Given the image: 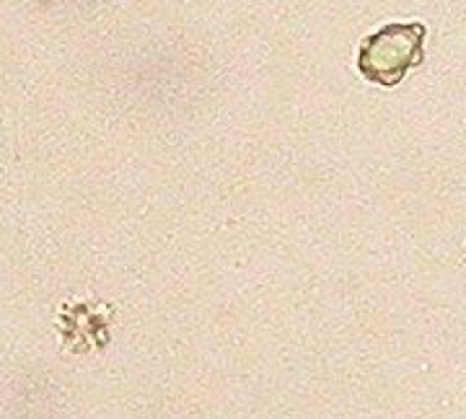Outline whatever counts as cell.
I'll use <instances>...</instances> for the list:
<instances>
[{"mask_svg":"<svg viewBox=\"0 0 466 419\" xmlns=\"http://www.w3.org/2000/svg\"><path fill=\"white\" fill-rule=\"evenodd\" d=\"M425 24H386L363 39L358 47V73L383 88H394L404 81L407 70L425 60Z\"/></svg>","mask_w":466,"mask_h":419,"instance_id":"6da1fadb","label":"cell"}]
</instances>
